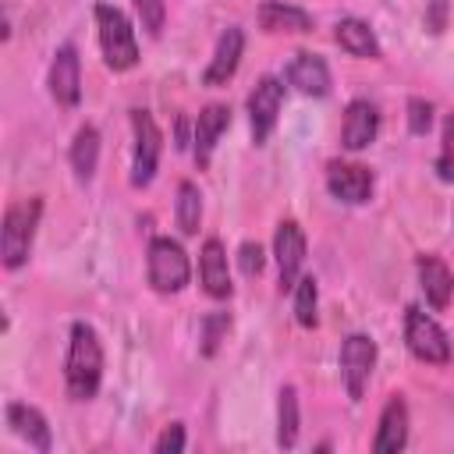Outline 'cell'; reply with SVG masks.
<instances>
[{
  "label": "cell",
  "instance_id": "ac0fdd59",
  "mask_svg": "<svg viewBox=\"0 0 454 454\" xmlns=\"http://www.w3.org/2000/svg\"><path fill=\"white\" fill-rule=\"evenodd\" d=\"M287 85H294L298 92L305 96H326L330 92V67L319 53H309V50H298L287 64Z\"/></svg>",
  "mask_w": 454,
  "mask_h": 454
},
{
  "label": "cell",
  "instance_id": "5b68a950",
  "mask_svg": "<svg viewBox=\"0 0 454 454\" xmlns=\"http://www.w3.org/2000/svg\"><path fill=\"white\" fill-rule=\"evenodd\" d=\"M404 344L426 365H447L450 362V337H447V330L433 316H426L419 305L404 309Z\"/></svg>",
  "mask_w": 454,
  "mask_h": 454
},
{
  "label": "cell",
  "instance_id": "3957f363",
  "mask_svg": "<svg viewBox=\"0 0 454 454\" xmlns=\"http://www.w3.org/2000/svg\"><path fill=\"white\" fill-rule=\"evenodd\" d=\"M96 28H99V50L110 71H131L138 64V43L128 14L114 4H96Z\"/></svg>",
  "mask_w": 454,
  "mask_h": 454
},
{
  "label": "cell",
  "instance_id": "ba28073f",
  "mask_svg": "<svg viewBox=\"0 0 454 454\" xmlns=\"http://www.w3.org/2000/svg\"><path fill=\"white\" fill-rule=\"evenodd\" d=\"M280 106H284V82L277 74H262L255 82V89L248 92V124H252V142L255 145H262L273 135Z\"/></svg>",
  "mask_w": 454,
  "mask_h": 454
},
{
  "label": "cell",
  "instance_id": "6da1fadb",
  "mask_svg": "<svg viewBox=\"0 0 454 454\" xmlns=\"http://www.w3.org/2000/svg\"><path fill=\"white\" fill-rule=\"evenodd\" d=\"M103 380V344L89 323H71L67 358H64V383L71 401H92Z\"/></svg>",
  "mask_w": 454,
  "mask_h": 454
},
{
  "label": "cell",
  "instance_id": "f546056e",
  "mask_svg": "<svg viewBox=\"0 0 454 454\" xmlns=\"http://www.w3.org/2000/svg\"><path fill=\"white\" fill-rule=\"evenodd\" d=\"M238 266H241L245 277H259L262 266H266L262 245H259V241H241V248H238Z\"/></svg>",
  "mask_w": 454,
  "mask_h": 454
},
{
  "label": "cell",
  "instance_id": "30bf717a",
  "mask_svg": "<svg viewBox=\"0 0 454 454\" xmlns=\"http://www.w3.org/2000/svg\"><path fill=\"white\" fill-rule=\"evenodd\" d=\"M372 170L351 160H330L326 163V188L333 199L348 202V206H362L372 195Z\"/></svg>",
  "mask_w": 454,
  "mask_h": 454
},
{
  "label": "cell",
  "instance_id": "4fadbf2b",
  "mask_svg": "<svg viewBox=\"0 0 454 454\" xmlns=\"http://www.w3.org/2000/svg\"><path fill=\"white\" fill-rule=\"evenodd\" d=\"M408 401L401 394H390L383 411H380V426L372 436V450L376 454H397L408 443Z\"/></svg>",
  "mask_w": 454,
  "mask_h": 454
},
{
  "label": "cell",
  "instance_id": "e0dca14e",
  "mask_svg": "<svg viewBox=\"0 0 454 454\" xmlns=\"http://www.w3.org/2000/svg\"><path fill=\"white\" fill-rule=\"evenodd\" d=\"M7 426H11V433L14 436H21L32 450H39V454H46L50 447H53V436H50V422H46V415L39 411V408H32V404H21V401H11L7 404Z\"/></svg>",
  "mask_w": 454,
  "mask_h": 454
},
{
  "label": "cell",
  "instance_id": "4dcf8cb0",
  "mask_svg": "<svg viewBox=\"0 0 454 454\" xmlns=\"http://www.w3.org/2000/svg\"><path fill=\"white\" fill-rule=\"evenodd\" d=\"M153 450H156V454H181V450H184V426H181V422H170V426L156 436Z\"/></svg>",
  "mask_w": 454,
  "mask_h": 454
},
{
  "label": "cell",
  "instance_id": "4316f807",
  "mask_svg": "<svg viewBox=\"0 0 454 454\" xmlns=\"http://www.w3.org/2000/svg\"><path fill=\"white\" fill-rule=\"evenodd\" d=\"M135 14L149 35H160L163 21H167V4L163 0H135Z\"/></svg>",
  "mask_w": 454,
  "mask_h": 454
},
{
  "label": "cell",
  "instance_id": "d4e9b609",
  "mask_svg": "<svg viewBox=\"0 0 454 454\" xmlns=\"http://www.w3.org/2000/svg\"><path fill=\"white\" fill-rule=\"evenodd\" d=\"M316 301H319L316 280H312V277H298V284H294V319H298L305 330L319 323V316H316Z\"/></svg>",
  "mask_w": 454,
  "mask_h": 454
},
{
  "label": "cell",
  "instance_id": "8fae6325",
  "mask_svg": "<svg viewBox=\"0 0 454 454\" xmlns=\"http://www.w3.org/2000/svg\"><path fill=\"white\" fill-rule=\"evenodd\" d=\"M50 96L60 106H78L82 99V57L71 43H64L50 60Z\"/></svg>",
  "mask_w": 454,
  "mask_h": 454
},
{
  "label": "cell",
  "instance_id": "9a60e30c",
  "mask_svg": "<svg viewBox=\"0 0 454 454\" xmlns=\"http://www.w3.org/2000/svg\"><path fill=\"white\" fill-rule=\"evenodd\" d=\"M376 135H380V110L369 99H351L344 110V124H340V145L358 153L372 145Z\"/></svg>",
  "mask_w": 454,
  "mask_h": 454
},
{
  "label": "cell",
  "instance_id": "44dd1931",
  "mask_svg": "<svg viewBox=\"0 0 454 454\" xmlns=\"http://www.w3.org/2000/svg\"><path fill=\"white\" fill-rule=\"evenodd\" d=\"M333 39H337V46L344 53H351L358 60H380L383 57V46H380L376 32L362 18H340L337 28H333Z\"/></svg>",
  "mask_w": 454,
  "mask_h": 454
},
{
  "label": "cell",
  "instance_id": "7a4b0ae2",
  "mask_svg": "<svg viewBox=\"0 0 454 454\" xmlns=\"http://www.w3.org/2000/svg\"><path fill=\"white\" fill-rule=\"evenodd\" d=\"M43 216V199H18L4 209V223H0V255L7 270H18L28 262L32 241H35V227Z\"/></svg>",
  "mask_w": 454,
  "mask_h": 454
},
{
  "label": "cell",
  "instance_id": "d6986e66",
  "mask_svg": "<svg viewBox=\"0 0 454 454\" xmlns=\"http://www.w3.org/2000/svg\"><path fill=\"white\" fill-rule=\"evenodd\" d=\"M255 18H259V28L270 32V35H280V32H294V35L312 32V14L301 11V7H294V4L262 0L259 11H255Z\"/></svg>",
  "mask_w": 454,
  "mask_h": 454
},
{
  "label": "cell",
  "instance_id": "f1b7e54d",
  "mask_svg": "<svg viewBox=\"0 0 454 454\" xmlns=\"http://www.w3.org/2000/svg\"><path fill=\"white\" fill-rule=\"evenodd\" d=\"M433 128V103L422 99V96H411L408 99V131L411 135H426Z\"/></svg>",
  "mask_w": 454,
  "mask_h": 454
},
{
  "label": "cell",
  "instance_id": "9c48e42d",
  "mask_svg": "<svg viewBox=\"0 0 454 454\" xmlns=\"http://www.w3.org/2000/svg\"><path fill=\"white\" fill-rule=\"evenodd\" d=\"M273 259H277V280L280 291H294L301 262H305V231L298 220H280L273 234Z\"/></svg>",
  "mask_w": 454,
  "mask_h": 454
},
{
  "label": "cell",
  "instance_id": "5bb4252c",
  "mask_svg": "<svg viewBox=\"0 0 454 454\" xmlns=\"http://www.w3.org/2000/svg\"><path fill=\"white\" fill-rule=\"evenodd\" d=\"M241 53H245V32L238 25H227L216 39V50H213L206 71H202V85H223L227 78H234Z\"/></svg>",
  "mask_w": 454,
  "mask_h": 454
},
{
  "label": "cell",
  "instance_id": "8992f818",
  "mask_svg": "<svg viewBox=\"0 0 454 454\" xmlns=\"http://www.w3.org/2000/svg\"><path fill=\"white\" fill-rule=\"evenodd\" d=\"M131 135H135V149H131V184L145 188L156 177L160 167V153H163V131L156 124V117L149 110H131Z\"/></svg>",
  "mask_w": 454,
  "mask_h": 454
},
{
  "label": "cell",
  "instance_id": "83f0119b",
  "mask_svg": "<svg viewBox=\"0 0 454 454\" xmlns=\"http://www.w3.org/2000/svg\"><path fill=\"white\" fill-rule=\"evenodd\" d=\"M436 174L443 181H454V114L443 121V135H440V156H436Z\"/></svg>",
  "mask_w": 454,
  "mask_h": 454
},
{
  "label": "cell",
  "instance_id": "484cf974",
  "mask_svg": "<svg viewBox=\"0 0 454 454\" xmlns=\"http://www.w3.org/2000/svg\"><path fill=\"white\" fill-rule=\"evenodd\" d=\"M227 330H231V312H209L202 319V355H216Z\"/></svg>",
  "mask_w": 454,
  "mask_h": 454
},
{
  "label": "cell",
  "instance_id": "603a6c76",
  "mask_svg": "<svg viewBox=\"0 0 454 454\" xmlns=\"http://www.w3.org/2000/svg\"><path fill=\"white\" fill-rule=\"evenodd\" d=\"M298 426H301V411H298V390L287 383L277 394V443L284 450H291L298 443Z\"/></svg>",
  "mask_w": 454,
  "mask_h": 454
},
{
  "label": "cell",
  "instance_id": "277c9868",
  "mask_svg": "<svg viewBox=\"0 0 454 454\" xmlns=\"http://www.w3.org/2000/svg\"><path fill=\"white\" fill-rule=\"evenodd\" d=\"M145 273H149V284L153 291L160 294H177L188 277H192V266H188V252L181 248V241L160 234L149 241V252H145Z\"/></svg>",
  "mask_w": 454,
  "mask_h": 454
},
{
  "label": "cell",
  "instance_id": "7402d4cb",
  "mask_svg": "<svg viewBox=\"0 0 454 454\" xmlns=\"http://www.w3.org/2000/svg\"><path fill=\"white\" fill-rule=\"evenodd\" d=\"M67 160H71V170H74L78 181H92L96 163H99V131L92 124H82L74 131V142H71Z\"/></svg>",
  "mask_w": 454,
  "mask_h": 454
},
{
  "label": "cell",
  "instance_id": "cb8c5ba5",
  "mask_svg": "<svg viewBox=\"0 0 454 454\" xmlns=\"http://www.w3.org/2000/svg\"><path fill=\"white\" fill-rule=\"evenodd\" d=\"M177 227L181 234H199V220H202V195L195 181H181L177 184Z\"/></svg>",
  "mask_w": 454,
  "mask_h": 454
},
{
  "label": "cell",
  "instance_id": "2e32d148",
  "mask_svg": "<svg viewBox=\"0 0 454 454\" xmlns=\"http://www.w3.org/2000/svg\"><path fill=\"white\" fill-rule=\"evenodd\" d=\"M199 280L202 291L209 298H231L234 284H231V270H227V252L220 238H206L202 252H199Z\"/></svg>",
  "mask_w": 454,
  "mask_h": 454
},
{
  "label": "cell",
  "instance_id": "7c38bea8",
  "mask_svg": "<svg viewBox=\"0 0 454 454\" xmlns=\"http://www.w3.org/2000/svg\"><path fill=\"white\" fill-rule=\"evenodd\" d=\"M231 128V106L227 103H209L199 110L195 117V135H192V156H195V167L206 170L209 160H213V149L220 142V135Z\"/></svg>",
  "mask_w": 454,
  "mask_h": 454
},
{
  "label": "cell",
  "instance_id": "ffe728a7",
  "mask_svg": "<svg viewBox=\"0 0 454 454\" xmlns=\"http://www.w3.org/2000/svg\"><path fill=\"white\" fill-rule=\"evenodd\" d=\"M415 270H419V284L426 291V301L433 309H447L450 298H454V273H450V266L443 259H436V255H419Z\"/></svg>",
  "mask_w": 454,
  "mask_h": 454
},
{
  "label": "cell",
  "instance_id": "52a82bcc",
  "mask_svg": "<svg viewBox=\"0 0 454 454\" xmlns=\"http://www.w3.org/2000/svg\"><path fill=\"white\" fill-rule=\"evenodd\" d=\"M372 369H376V340L365 337V333L344 337V344H340V380H344V390H348L351 401H362Z\"/></svg>",
  "mask_w": 454,
  "mask_h": 454
}]
</instances>
